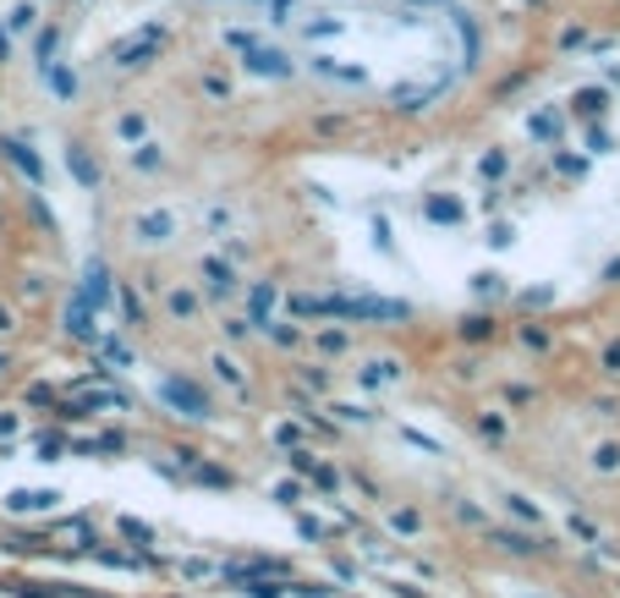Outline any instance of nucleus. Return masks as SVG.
Returning a JSON list of instances; mask_svg holds the SVG:
<instances>
[{"label": "nucleus", "mask_w": 620, "mask_h": 598, "mask_svg": "<svg viewBox=\"0 0 620 598\" xmlns=\"http://www.w3.org/2000/svg\"><path fill=\"white\" fill-rule=\"evenodd\" d=\"M165 401H176V406H187L193 417H204V412H209V401H204V395H198L193 384H182V379H171V384H165Z\"/></svg>", "instance_id": "1"}]
</instances>
